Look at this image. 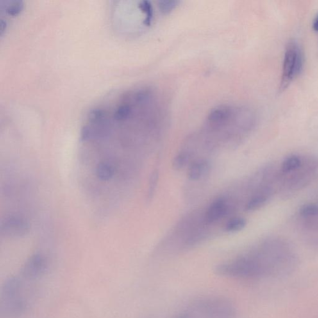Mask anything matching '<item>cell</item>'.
<instances>
[{"label": "cell", "mask_w": 318, "mask_h": 318, "mask_svg": "<svg viewBox=\"0 0 318 318\" xmlns=\"http://www.w3.org/2000/svg\"><path fill=\"white\" fill-rule=\"evenodd\" d=\"M246 278H280L296 270L298 259L289 243L280 238L265 240L258 248L240 257Z\"/></svg>", "instance_id": "6da1fadb"}, {"label": "cell", "mask_w": 318, "mask_h": 318, "mask_svg": "<svg viewBox=\"0 0 318 318\" xmlns=\"http://www.w3.org/2000/svg\"><path fill=\"white\" fill-rule=\"evenodd\" d=\"M304 56L300 45L294 40H290L286 46L284 55L282 74L280 81V92L289 87L292 81L303 70Z\"/></svg>", "instance_id": "7a4b0ae2"}, {"label": "cell", "mask_w": 318, "mask_h": 318, "mask_svg": "<svg viewBox=\"0 0 318 318\" xmlns=\"http://www.w3.org/2000/svg\"><path fill=\"white\" fill-rule=\"evenodd\" d=\"M192 310L202 318H234L236 315L233 304L221 298L198 301L193 306Z\"/></svg>", "instance_id": "3957f363"}, {"label": "cell", "mask_w": 318, "mask_h": 318, "mask_svg": "<svg viewBox=\"0 0 318 318\" xmlns=\"http://www.w3.org/2000/svg\"><path fill=\"white\" fill-rule=\"evenodd\" d=\"M30 229V225L24 218L17 216L5 218L1 222V235L8 238H20L26 236Z\"/></svg>", "instance_id": "277c9868"}, {"label": "cell", "mask_w": 318, "mask_h": 318, "mask_svg": "<svg viewBox=\"0 0 318 318\" xmlns=\"http://www.w3.org/2000/svg\"><path fill=\"white\" fill-rule=\"evenodd\" d=\"M274 192V190L272 185H261L247 201L245 209L247 211H254L262 208L271 199Z\"/></svg>", "instance_id": "5b68a950"}, {"label": "cell", "mask_w": 318, "mask_h": 318, "mask_svg": "<svg viewBox=\"0 0 318 318\" xmlns=\"http://www.w3.org/2000/svg\"><path fill=\"white\" fill-rule=\"evenodd\" d=\"M46 265V260L44 257L40 254H35L25 263L21 271L22 276L29 279L37 278L44 272Z\"/></svg>", "instance_id": "8992f818"}, {"label": "cell", "mask_w": 318, "mask_h": 318, "mask_svg": "<svg viewBox=\"0 0 318 318\" xmlns=\"http://www.w3.org/2000/svg\"><path fill=\"white\" fill-rule=\"evenodd\" d=\"M302 231L306 243L313 248L318 249V217L301 219Z\"/></svg>", "instance_id": "52a82bcc"}, {"label": "cell", "mask_w": 318, "mask_h": 318, "mask_svg": "<svg viewBox=\"0 0 318 318\" xmlns=\"http://www.w3.org/2000/svg\"><path fill=\"white\" fill-rule=\"evenodd\" d=\"M229 206L224 199H218L209 206L204 215V220L208 224L213 223L223 218L228 212Z\"/></svg>", "instance_id": "ba28073f"}, {"label": "cell", "mask_w": 318, "mask_h": 318, "mask_svg": "<svg viewBox=\"0 0 318 318\" xmlns=\"http://www.w3.org/2000/svg\"><path fill=\"white\" fill-rule=\"evenodd\" d=\"M210 167L206 160H199L192 162L188 170V179L192 181L199 180L210 171Z\"/></svg>", "instance_id": "9c48e42d"}, {"label": "cell", "mask_w": 318, "mask_h": 318, "mask_svg": "<svg viewBox=\"0 0 318 318\" xmlns=\"http://www.w3.org/2000/svg\"><path fill=\"white\" fill-rule=\"evenodd\" d=\"M303 159L297 155H292L286 158L280 166V174L287 175L298 169L303 163Z\"/></svg>", "instance_id": "30bf717a"}, {"label": "cell", "mask_w": 318, "mask_h": 318, "mask_svg": "<svg viewBox=\"0 0 318 318\" xmlns=\"http://www.w3.org/2000/svg\"><path fill=\"white\" fill-rule=\"evenodd\" d=\"M115 169L110 163L102 162L98 165L97 176L102 181L110 180L114 176Z\"/></svg>", "instance_id": "8fae6325"}, {"label": "cell", "mask_w": 318, "mask_h": 318, "mask_svg": "<svg viewBox=\"0 0 318 318\" xmlns=\"http://www.w3.org/2000/svg\"><path fill=\"white\" fill-rule=\"evenodd\" d=\"M299 217L301 219H309L318 217V204L306 203L301 206L299 210Z\"/></svg>", "instance_id": "7c38bea8"}, {"label": "cell", "mask_w": 318, "mask_h": 318, "mask_svg": "<svg viewBox=\"0 0 318 318\" xmlns=\"http://www.w3.org/2000/svg\"><path fill=\"white\" fill-rule=\"evenodd\" d=\"M247 221L244 218L241 217H236L232 218L229 220L226 224L225 225V231L229 233H235V232L242 230L246 226Z\"/></svg>", "instance_id": "4fadbf2b"}, {"label": "cell", "mask_w": 318, "mask_h": 318, "mask_svg": "<svg viewBox=\"0 0 318 318\" xmlns=\"http://www.w3.org/2000/svg\"><path fill=\"white\" fill-rule=\"evenodd\" d=\"M190 158L191 153L190 152L181 151L175 157L173 162H172V167L176 170L182 169L188 164Z\"/></svg>", "instance_id": "5bb4252c"}, {"label": "cell", "mask_w": 318, "mask_h": 318, "mask_svg": "<svg viewBox=\"0 0 318 318\" xmlns=\"http://www.w3.org/2000/svg\"><path fill=\"white\" fill-rule=\"evenodd\" d=\"M159 179V172L158 170H155L153 172V173L152 174V176L151 177V180H150L149 182V197L153 196L154 193L155 192L157 184L158 182Z\"/></svg>", "instance_id": "9a60e30c"}, {"label": "cell", "mask_w": 318, "mask_h": 318, "mask_svg": "<svg viewBox=\"0 0 318 318\" xmlns=\"http://www.w3.org/2000/svg\"><path fill=\"white\" fill-rule=\"evenodd\" d=\"M177 4V1H161L160 5V10L165 12L171 11L176 7Z\"/></svg>", "instance_id": "2e32d148"}, {"label": "cell", "mask_w": 318, "mask_h": 318, "mask_svg": "<svg viewBox=\"0 0 318 318\" xmlns=\"http://www.w3.org/2000/svg\"><path fill=\"white\" fill-rule=\"evenodd\" d=\"M313 29L316 32L318 33V13L313 22Z\"/></svg>", "instance_id": "e0dca14e"}, {"label": "cell", "mask_w": 318, "mask_h": 318, "mask_svg": "<svg viewBox=\"0 0 318 318\" xmlns=\"http://www.w3.org/2000/svg\"><path fill=\"white\" fill-rule=\"evenodd\" d=\"M176 318H190L188 314H184L182 315L179 316V317H177Z\"/></svg>", "instance_id": "ac0fdd59"}]
</instances>
